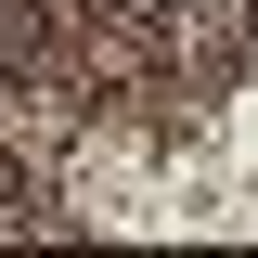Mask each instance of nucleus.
I'll use <instances>...</instances> for the list:
<instances>
[{
  "mask_svg": "<svg viewBox=\"0 0 258 258\" xmlns=\"http://www.w3.org/2000/svg\"><path fill=\"white\" fill-rule=\"evenodd\" d=\"M245 52H258V0H245Z\"/></svg>",
  "mask_w": 258,
  "mask_h": 258,
  "instance_id": "obj_1",
  "label": "nucleus"
}]
</instances>
